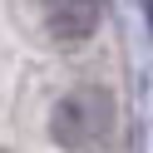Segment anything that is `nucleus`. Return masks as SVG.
<instances>
[{
    "label": "nucleus",
    "instance_id": "obj_1",
    "mask_svg": "<svg viewBox=\"0 0 153 153\" xmlns=\"http://www.w3.org/2000/svg\"><path fill=\"white\" fill-rule=\"evenodd\" d=\"M109 114H114V104H109L104 89H74V94H64V99L54 104L50 138L59 143V148H89V143L109 128Z\"/></svg>",
    "mask_w": 153,
    "mask_h": 153
},
{
    "label": "nucleus",
    "instance_id": "obj_2",
    "mask_svg": "<svg viewBox=\"0 0 153 153\" xmlns=\"http://www.w3.org/2000/svg\"><path fill=\"white\" fill-rule=\"evenodd\" d=\"M99 25V0H45V30L59 45H79Z\"/></svg>",
    "mask_w": 153,
    "mask_h": 153
}]
</instances>
